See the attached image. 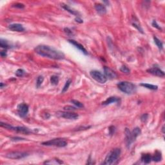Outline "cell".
I'll return each instance as SVG.
<instances>
[{
	"instance_id": "cell-21",
	"label": "cell",
	"mask_w": 165,
	"mask_h": 165,
	"mask_svg": "<svg viewBox=\"0 0 165 165\" xmlns=\"http://www.w3.org/2000/svg\"><path fill=\"white\" fill-rule=\"evenodd\" d=\"M63 162L60 161L59 159H52V160H49V161H45L44 162L45 164H63Z\"/></svg>"
},
{
	"instance_id": "cell-6",
	"label": "cell",
	"mask_w": 165,
	"mask_h": 165,
	"mask_svg": "<svg viewBox=\"0 0 165 165\" xmlns=\"http://www.w3.org/2000/svg\"><path fill=\"white\" fill-rule=\"evenodd\" d=\"M28 155V153L23 152H12L5 155V157L11 159H20Z\"/></svg>"
},
{
	"instance_id": "cell-38",
	"label": "cell",
	"mask_w": 165,
	"mask_h": 165,
	"mask_svg": "<svg viewBox=\"0 0 165 165\" xmlns=\"http://www.w3.org/2000/svg\"><path fill=\"white\" fill-rule=\"evenodd\" d=\"M64 32H65V33H67V34H68V35H70V34H72V31L70 30L69 29V28H65L64 29Z\"/></svg>"
},
{
	"instance_id": "cell-12",
	"label": "cell",
	"mask_w": 165,
	"mask_h": 165,
	"mask_svg": "<svg viewBox=\"0 0 165 165\" xmlns=\"http://www.w3.org/2000/svg\"><path fill=\"white\" fill-rule=\"evenodd\" d=\"M9 28L13 32H22L25 31V28L23 27V26L21 24L19 23L11 24L9 26Z\"/></svg>"
},
{
	"instance_id": "cell-31",
	"label": "cell",
	"mask_w": 165,
	"mask_h": 165,
	"mask_svg": "<svg viewBox=\"0 0 165 165\" xmlns=\"http://www.w3.org/2000/svg\"><path fill=\"white\" fill-rule=\"evenodd\" d=\"M132 25H133V26H134L135 28H137L139 32H141L142 34H143V30L142 28L140 26V25H139L137 23H132Z\"/></svg>"
},
{
	"instance_id": "cell-25",
	"label": "cell",
	"mask_w": 165,
	"mask_h": 165,
	"mask_svg": "<svg viewBox=\"0 0 165 165\" xmlns=\"http://www.w3.org/2000/svg\"><path fill=\"white\" fill-rule=\"evenodd\" d=\"M70 84H71V80H70V79H68V80L66 81L64 86H63V88L61 91V93H64V92L67 91V90L69 89V86L70 85Z\"/></svg>"
},
{
	"instance_id": "cell-30",
	"label": "cell",
	"mask_w": 165,
	"mask_h": 165,
	"mask_svg": "<svg viewBox=\"0 0 165 165\" xmlns=\"http://www.w3.org/2000/svg\"><path fill=\"white\" fill-rule=\"evenodd\" d=\"M25 70H23V69H18L16 72V76H18V77H22L25 75Z\"/></svg>"
},
{
	"instance_id": "cell-15",
	"label": "cell",
	"mask_w": 165,
	"mask_h": 165,
	"mask_svg": "<svg viewBox=\"0 0 165 165\" xmlns=\"http://www.w3.org/2000/svg\"><path fill=\"white\" fill-rule=\"evenodd\" d=\"M119 98L116 97H110L106 101L102 103V105H108L110 104L117 103L119 102Z\"/></svg>"
},
{
	"instance_id": "cell-22",
	"label": "cell",
	"mask_w": 165,
	"mask_h": 165,
	"mask_svg": "<svg viewBox=\"0 0 165 165\" xmlns=\"http://www.w3.org/2000/svg\"><path fill=\"white\" fill-rule=\"evenodd\" d=\"M0 46L2 48H5V49H7V48H10V45L9 44V41H7V40H3V39H1L0 40Z\"/></svg>"
},
{
	"instance_id": "cell-28",
	"label": "cell",
	"mask_w": 165,
	"mask_h": 165,
	"mask_svg": "<svg viewBox=\"0 0 165 165\" xmlns=\"http://www.w3.org/2000/svg\"><path fill=\"white\" fill-rule=\"evenodd\" d=\"M71 103H73L75 106H76V107H78V108H83V107H84L83 104L79 102V101H77V100H71Z\"/></svg>"
},
{
	"instance_id": "cell-26",
	"label": "cell",
	"mask_w": 165,
	"mask_h": 165,
	"mask_svg": "<svg viewBox=\"0 0 165 165\" xmlns=\"http://www.w3.org/2000/svg\"><path fill=\"white\" fill-rule=\"evenodd\" d=\"M141 132V129L138 127L135 128L133 130V131H131L132 134L134 135V136L136 138H137V136H139V135H140Z\"/></svg>"
},
{
	"instance_id": "cell-7",
	"label": "cell",
	"mask_w": 165,
	"mask_h": 165,
	"mask_svg": "<svg viewBox=\"0 0 165 165\" xmlns=\"http://www.w3.org/2000/svg\"><path fill=\"white\" fill-rule=\"evenodd\" d=\"M28 112V106L25 103H21L18 106V113L21 117H25Z\"/></svg>"
},
{
	"instance_id": "cell-35",
	"label": "cell",
	"mask_w": 165,
	"mask_h": 165,
	"mask_svg": "<svg viewBox=\"0 0 165 165\" xmlns=\"http://www.w3.org/2000/svg\"><path fill=\"white\" fill-rule=\"evenodd\" d=\"M148 117V115L147 114H144L143 115H141V120L143 122H145L147 120Z\"/></svg>"
},
{
	"instance_id": "cell-17",
	"label": "cell",
	"mask_w": 165,
	"mask_h": 165,
	"mask_svg": "<svg viewBox=\"0 0 165 165\" xmlns=\"http://www.w3.org/2000/svg\"><path fill=\"white\" fill-rule=\"evenodd\" d=\"M141 161L145 164H148L152 161V156L149 153L143 154L141 156Z\"/></svg>"
},
{
	"instance_id": "cell-2",
	"label": "cell",
	"mask_w": 165,
	"mask_h": 165,
	"mask_svg": "<svg viewBox=\"0 0 165 165\" xmlns=\"http://www.w3.org/2000/svg\"><path fill=\"white\" fill-rule=\"evenodd\" d=\"M117 87L121 92L126 93V94H134L136 92L137 88L136 86L131 82L122 81L117 84Z\"/></svg>"
},
{
	"instance_id": "cell-1",
	"label": "cell",
	"mask_w": 165,
	"mask_h": 165,
	"mask_svg": "<svg viewBox=\"0 0 165 165\" xmlns=\"http://www.w3.org/2000/svg\"><path fill=\"white\" fill-rule=\"evenodd\" d=\"M34 50L40 56L52 59L60 60L64 58V53L49 46L44 45H38V47H36Z\"/></svg>"
},
{
	"instance_id": "cell-4",
	"label": "cell",
	"mask_w": 165,
	"mask_h": 165,
	"mask_svg": "<svg viewBox=\"0 0 165 165\" xmlns=\"http://www.w3.org/2000/svg\"><path fill=\"white\" fill-rule=\"evenodd\" d=\"M42 145L44 146H53L57 147H64L67 145V143L65 140L61 138L54 139L52 140L47 141L42 143Z\"/></svg>"
},
{
	"instance_id": "cell-13",
	"label": "cell",
	"mask_w": 165,
	"mask_h": 165,
	"mask_svg": "<svg viewBox=\"0 0 165 165\" xmlns=\"http://www.w3.org/2000/svg\"><path fill=\"white\" fill-rule=\"evenodd\" d=\"M69 43H70L72 44V45H73L76 48H77L78 49H79L80 51H81L84 54H85V55H87L88 54L87 50L85 49V47L82 45L81 44L79 43L78 41H76L75 40H69Z\"/></svg>"
},
{
	"instance_id": "cell-33",
	"label": "cell",
	"mask_w": 165,
	"mask_h": 165,
	"mask_svg": "<svg viewBox=\"0 0 165 165\" xmlns=\"http://www.w3.org/2000/svg\"><path fill=\"white\" fill-rule=\"evenodd\" d=\"M12 7L16 8H19V9H23L25 7V5L23 3H16L15 5H13Z\"/></svg>"
},
{
	"instance_id": "cell-29",
	"label": "cell",
	"mask_w": 165,
	"mask_h": 165,
	"mask_svg": "<svg viewBox=\"0 0 165 165\" xmlns=\"http://www.w3.org/2000/svg\"><path fill=\"white\" fill-rule=\"evenodd\" d=\"M43 80H44V78L43 76H39L38 78V79H37V81H36V86L38 88H40V86L41 85V84H42V83L43 82Z\"/></svg>"
},
{
	"instance_id": "cell-9",
	"label": "cell",
	"mask_w": 165,
	"mask_h": 165,
	"mask_svg": "<svg viewBox=\"0 0 165 165\" xmlns=\"http://www.w3.org/2000/svg\"><path fill=\"white\" fill-rule=\"evenodd\" d=\"M104 72H105V76L108 79H114L117 78V74L114 72V70L110 69L109 67H105L104 68Z\"/></svg>"
},
{
	"instance_id": "cell-10",
	"label": "cell",
	"mask_w": 165,
	"mask_h": 165,
	"mask_svg": "<svg viewBox=\"0 0 165 165\" xmlns=\"http://www.w3.org/2000/svg\"><path fill=\"white\" fill-rule=\"evenodd\" d=\"M125 135H126V145L127 146H130L132 143L136 140V137L134 136V135L132 134L131 131H130V130L128 128H126L125 130Z\"/></svg>"
},
{
	"instance_id": "cell-41",
	"label": "cell",
	"mask_w": 165,
	"mask_h": 165,
	"mask_svg": "<svg viewBox=\"0 0 165 165\" xmlns=\"http://www.w3.org/2000/svg\"><path fill=\"white\" fill-rule=\"evenodd\" d=\"M164 126H162V133H164Z\"/></svg>"
},
{
	"instance_id": "cell-19",
	"label": "cell",
	"mask_w": 165,
	"mask_h": 165,
	"mask_svg": "<svg viewBox=\"0 0 165 165\" xmlns=\"http://www.w3.org/2000/svg\"><path fill=\"white\" fill-rule=\"evenodd\" d=\"M162 156H161V153L159 151H156L154 153V155L152 156V161H155V162H159L161 161Z\"/></svg>"
},
{
	"instance_id": "cell-8",
	"label": "cell",
	"mask_w": 165,
	"mask_h": 165,
	"mask_svg": "<svg viewBox=\"0 0 165 165\" xmlns=\"http://www.w3.org/2000/svg\"><path fill=\"white\" fill-rule=\"evenodd\" d=\"M59 115L61 117L63 118L68 119H77L79 117L78 114H76L74 112H59Z\"/></svg>"
},
{
	"instance_id": "cell-32",
	"label": "cell",
	"mask_w": 165,
	"mask_h": 165,
	"mask_svg": "<svg viewBox=\"0 0 165 165\" xmlns=\"http://www.w3.org/2000/svg\"><path fill=\"white\" fill-rule=\"evenodd\" d=\"M76 108L75 107H72V106H66V107H64V110H67V111H72V110H74Z\"/></svg>"
},
{
	"instance_id": "cell-20",
	"label": "cell",
	"mask_w": 165,
	"mask_h": 165,
	"mask_svg": "<svg viewBox=\"0 0 165 165\" xmlns=\"http://www.w3.org/2000/svg\"><path fill=\"white\" fill-rule=\"evenodd\" d=\"M140 86L146 88H148V89L152 90H157L158 88V86H157V85H153L148 83H141Z\"/></svg>"
},
{
	"instance_id": "cell-27",
	"label": "cell",
	"mask_w": 165,
	"mask_h": 165,
	"mask_svg": "<svg viewBox=\"0 0 165 165\" xmlns=\"http://www.w3.org/2000/svg\"><path fill=\"white\" fill-rule=\"evenodd\" d=\"M120 70H121V72L125 74H129L130 73V69H129L127 67H126V66L124 65L122 66L121 69H120Z\"/></svg>"
},
{
	"instance_id": "cell-40",
	"label": "cell",
	"mask_w": 165,
	"mask_h": 165,
	"mask_svg": "<svg viewBox=\"0 0 165 165\" xmlns=\"http://www.w3.org/2000/svg\"><path fill=\"white\" fill-rule=\"evenodd\" d=\"M75 20H76V22H78V23H82L83 22V21L82 20V19H81L79 17H77V18H76V19H75Z\"/></svg>"
},
{
	"instance_id": "cell-16",
	"label": "cell",
	"mask_w": 165,
	"mask_h": 165,
	"mask_svg": "<svg viewBox=\"0 0 165 165\" xmlns=\"http://www.w3.org/2000/svg\"><path fill=\"white\" fill-rule=\"evenodd\" d=\"M61 7L64 9V10H66L67 11L69 12L70 14H72L74 15V16H78V17H79V12H77L76 10H74V9H71V8H70L69 5H67L61 4Z\"/></svg>"
},
{
	"instance_id": "cell-23",
	"label": "cell",
	"mask_w": 165,
	"mask_h": 165,
	"mask_svg": "<svg viewBox=\"0 0 165 165\" xmlns=\"http://www.w3.org/2000/svg\"><path fill=\"white\" fill-rule=\"evenodd\" d=\"M153 40H154V41H155V43L156 44V45L157 46V47L159 48V49H160V50H162V48H163V44H162V43L161 42L160 40L158 39L157 37L154 36L153 37Z\"/></svg>"
},
{
	"instance_id": "cell-18",
	"label": "cell",
	"mask_w": 165,
	"mask_h": 165,
	"mask_svg": "<svg viewBox=\"0 0 165 165\" xmlns=\"http://www.w3.org/2000/svg\"><path fill=\"white\" fill-rule=\"evenodd\" d=\"M14 131H16L18 132H21V133L23 134H28L30 132L28 128L25 127H22V126H17V127H14Z\"/></svg>"
},
{
	"instance_id": "cell-14",
	"label": "cell",
	"mask_w": 165,
	"mask_h": 165,
	"mask_svg": "<svg viewBox=\"0 0 165 165\" xmlns=\"http://www.w3.org/2000/svg\"><path fill=\"white\" fill-rule=\"evenodd\" d=\"M95 9L98 14L100 15L105 14L107 13V9H106L105 5H103L101 3H98L95 5Z\"/></svg>"
},
{
	"instance_id": "cell-37",
	"label": "cell",
	"mask_w": 165,
	"mask_h": 165,
	"mask_svg": "<svg viewBox=\"0 0 165 165\" xmlns=\"http://www.w3.org/2000/svg\"><path fill=\"white\" fill-rule=\"evenodd\" d=\"M12 141H22V140H25V139L22 138V137H14L11 138Z\"/></svg>"
},
{
	"instance_id": "cell-39",
	"label": "cell",
	"mask_w": 165,
	"mask_h": 165,
	"mask_svg": "<svg viewBox=\"0 0 165 165\" xmlns=\"http://www.w3.org/2000/svg\"><path fill=\"white\" fill-rule=\"evenodd\" d=\"M7 55V54L6 50H5H5H3V51L1 52V56H2V57H6Z\"/></svg>"
},
{
	"instance_id": "cell-36",
	"label": "cell",
	"mask_w": 165,
	"mask_h": 165,
	"mask_svg": "<svg viewBox=\"0 0 165 165\" xmlns=\"http://www.w3.org/2000/svg\"><path fill=\"white\" fill-rule=\"evenodd\" d=\"M115 127H114V126H111L109 128V131H110V135H113L115 132Z\"/></svg>"
},
{
	"instance_id": "cell-3",
	"label": "cell",
	"mask_w": 165,
	"mask_h": 165,
	"mask_svg": "<svg viewBox=\"0 0 165 165\" xmlns=\"http://www.w3.org/2000/svg\"><path fill=\"white\" fill-rule=\"evenodd\" d=\"M121 154V150L119 148H115L108 153L104 162V164L112 165L114 164L118 161V159Z\"/></svg>"
},
{
	"instance_id": "cell-5",
	"label": "cell",
	"mask_w": 165,
	"mask_h": 165,
	"mask_svg": "<svg viewBox=\"0 0 165 165\" xmlns=\"http://www.w3.org/2000/svg\"><path fill=\"white\" fill-rule=\"evenodd\" d=\"M90 75L94 80H95L100 83H105L107 81V79L105 74H102L98 70H92L90 72Z\"/></svg>"
},
{
	"instance_id": "cell-24",
	"label": "cell",
	"mask_w": 165,
	"mask_h": 165,
	"mask_svg": "<svg viewBox=\"0 0 165 165\" xmlns=\"http://www.w3.org/2000/svg\"><path fill=\"white\" fill-rule=\"evenodd\" d=\"M50 83L53 85H57L59 83V78L57 76H52L50 78Z\"/></svg>"
},
{
	"instance_id": "cell-11",
	"label": "cell",
	"mask_w": 165,
	"mask_h": 165,
	"mask_svg": "<svg viewBox=\"0 0 165 165\" xmlns=\"http://www.w3.org/2000/svg\"><path fill=\"white\" fill-rule=\"evenodd\" d=\"M147 72L153 76H158V77H163L164 76V72L162 70L157 67H153L148 69Z\"/></svg>"
},
{
	"instance_id": "cell-34",
	"label": "cell",
	"mask_w": 165,
	"mask_h": 165,
	"mask_svg": "<svg viewBox=\"0 0 165 165\" xmlns=\"http://www.w3.org/2000/svg\"><path fill=\"white\" fill-rule=\"evenodd\" d=\"M152 26H153V27H155V28H157V29L161 30V26H159V25H158L157 23V22H156V21H155V20H153V21H152Z\"/></svg>"
}]
</instances>
